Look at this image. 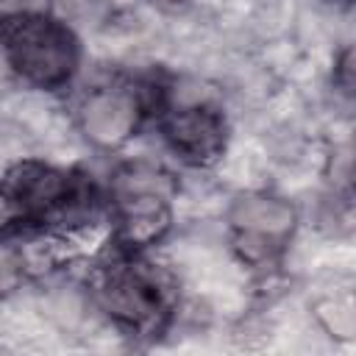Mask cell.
Listing matches in <instances>:
<instances>
[{"instance_id": "6da1fadb", "label": "cell", "mask_w": 356, "mask_h": 356, "mask_svg": "<svg viewBox=\"0 0 356 356\" xmlns=\"http://www.w3.org/2000/svg\"><path fill=\"white\" fill-rule=\"evenodd\" d=\"M0 44L6 64L33 86H61L78 67V42L72 31L44 11L3 19Z\"/></svg>"}, {"instance_id": "7a4b0ae2", "label": "cell", "mask_w": 356, "mask_h": 356, "mask_svg": "<svg viewBox=\"0 0 356 356\" xmlns=\"http://www.w3.org/2000/svg\"><path fill=\"white\" fill-rule=\"evenodd\" d=\"M100 300L111 317L134 331H156L167 317V289L156 270L125 264L108 273Z\"/></svg>"}, {"instance_id": "3957f363", "label": "cell", "mask_w": 356, "mask_h": 356, "mask_svg": "<svg viewBox=\"0 0 356 356\" xmlns=\"http://www.w3.org/2000/svg\"><path fill=\"white\" fill-rule=\"evenodd\" d=\"M231 225L245 259L261 261L270 259L295 228V209L281 197L248 195L239 197L231 209Z\"/></svg>"}, {"instance_id": "277c9868", "label": "cell", "mask_w": 356, "mask_h": 356, "mask_svg": "<svg viewBox=\"0 0 356 356\" xmlns=\"http://www.w3.org/2000/svg\"><path fill=\"white\" fill-rule=\"evenodd\" d=\"M139 117H142V106L136 95L128 89H111V86L95 89L92 95H86V100L78 108L81 128L86 139L95 142L97 147L122 145L136 131Z\"/></svg>"}, {"instance_id": "5b68a950", "label": "cell", "mask_w": 356, "mask_h": 356, "mask_svg": "<svg viewBox=\"0 0 356 356\" xmlns=\"http://www.w3.org/2000/svg\"><path fill=\"white\" fill-rule=\"evenodd\" d=\"M6 186L25 209V217H44V214L67 211V209H75L78 200L86 197L70 181V175H64L47 164H36V161H25V164L14 167L8 172Z\"/></svg>"}, {"instance_id": "8992f818", "label": "cell", "mask_w": 356, "mask_h": 356, "mask_svg": "<svg viewBox=\"0 0 356 356\" xmlns=\"http://www.w3.org/2000/svg\"><path fill=\"white\" fill-rule=\"evenodd\" d=\"M164 136L192 164H209L222 153L225 128L209 106H178L164 120Z\"/></svg>"}, {"instance_id": "52a82bcc", "label": "cell", "mask_w": 356, "mask_h": 356, "mask_svg": "<svg viewBox=\"0 0 356 356\" xmlns=\"http://www.w3.org/2000/svg\"><path fill=\"white\" fill-rule=\"evenodd\" d=\"M120 239L128 248H145L170 228L167 197L161 195H117Z\"/></svg>"}, {"instance_id": "ba28073f", "label": "cell", "mask_w": 356, "mask_h": 356, "mask_svg": "<svg viewBox=\"0 0 356 356\" xmlns=\"http://www.w3.org/2000/svg\"><path fill=\"white\" fill-rule=\"evenodd\" d=\"M22 253L14 248L0 245V295H8L11 289H17V284L22 281Z\"/></svg>"}, {"instance_id": "9c48e42d", "label": "cell", "mask_w": 356, "mask_h": 356, "mask_svg": "<svg viewBox=\"0 0 356 356\" xmlns=\"http://www.w3.org/2000/svg\"><path fill=\"white\" fill-rule=\"evenodd\" d=\"M25 220V209L19 206V200L11 195L8 186H0V231L17 225Z\"/></svg>"}, {"instance_id": "30bf717a", "label": "cell", "mask_w": 356, "mask_h": 356, "mask_svg": "<svg viewBox=\"0 0 356 356\" xmlns=\"http://www.w3.org/2000/svg\"><path fill=\"white\" fill-rule=\"evenodd\" d=\"M33 11H44V0H0V22Z\"/></svg>"}, {"instance_id": "8fae6325", "label": "cell", "mask_w": 356, "mask_h": 356, "mask_svg": "<svg viewBox=\"0 0 356 356\" xmlns=\"http://www.w3.org/2000/svg\"><path fill=\"white\" fill-rule=\"evenodd\" d=\"M170 3H175V0H170Z\"/></svg>"}]
</instances>
